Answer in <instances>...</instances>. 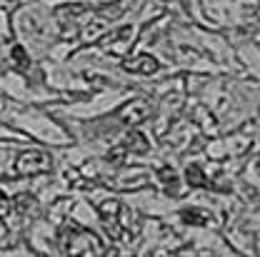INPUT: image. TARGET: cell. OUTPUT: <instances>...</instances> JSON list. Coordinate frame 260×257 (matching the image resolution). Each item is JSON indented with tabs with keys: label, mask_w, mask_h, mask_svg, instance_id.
I'll use <instances>...</instances> for the list:
<instances>
[{
	"label": "cell",
	"mask_w": 260,
	"mask_h": 257,
	"mask_svg": "<svg viewBox=\"0 0 260 257\" xmlns=\"http://www.w3.org/2000/svg\"><path fill=\"white\" fill-rule=\"evenodd\" d=\"M58 242H60L63 255L98 257V255H105V252H108V250L103 247V242H100V237H98L95 232H90L88 227L75 225V223H68V225L60 227Z\"/></svg>",
	"instance_id": "1"
},
{
	"label": "cell",
	"mask_w": 260,
	"mask_h": 257,
	"mask_svg": "<svg viewBox=\"0 0 260 257\" xmlns=\"http://www.w3.org/2000/svg\"><path fill=\"white\" fill-rule=\"evenodd\" d=\"M98 212H100V220H103V225L108 230V235H110V240H115V242H125L130 237V210L120 202V200H103L100 205H98Z\"/></svg>",
	"instance_id": "2"
},
{
	"label": "cell",
	"mask_w": 260,
	"mask_h": 257,
	"mask_svg": "<svg viewBox=\"0 0 260 257\" xmlns=\"http://www.w3.org/2000/svg\"><path fill=\"white\" fill-rule=\"evenodd\" d=\"M15 175L20 177H35V175H45L53 170V160L48 153L43 150H28V153H20L18 160H15Z\"/></svg>",
	"instance_id": "3"
},
{
	"label": "cell",
	"mask_w": 260,
	"mask_h": 257,
	"mask_svg": "<svg viewBox=\"0 0 260 257\" xmlns=\"http://www.w3.org/2000/svg\"><path fill=\"white\" fill-rule=\"evenodd\" d=\"M135 35H138V28H135V25H123V28H118V30L103 35V48H105L110 55L125 58L130 53V48L135 45Z\"/></svg>",
	"instance_id": "4"
},
{
	"label": "cell",
	"mask_w": 260,
	"mask_h": 257,
	"mask_svg": "<svg viewBox=\"0 0 260 257\" xmlns=\"http://www.w3.org/2000/svg\"><path fill=\"white\" fill-rule=\"evenodd\" d=\"M88 10V5L83 3H70V5H60L55 8V18L60 23V30H63L65 40H73L78 38V30H80V15Z\"/></svg>",
	"instance_id": "5"
},
{
	"label": "cell",
	"mask_w": 260,
	"mask_h": 257,
	"mask_svg": "<svg viewBox=\"0 0 260 257\" xmlns=\"http://www.w3.org/2000/svg\"><path fill=\"white\" fill-rule=\"evenodd\" d=\"M150 113H153V107L145 102V100H130L125 105H120L118 110H115V120L118 123H123V125H140L143 120H148L150 118Z\"/></svg>",
	"instance_id": "6"
},
{
	"label": "cell",
	"mask_w": 260,
	"mask_h": 257,
	"mask_svg": "<svg viewBox=\"0 0 260 257\" xmlns=\"http://www.w3.org/2000/svg\"><path fill=\"white\" fill-rule=\"evenodd\" d=\"M123 67L128 70V72H135V75H153V72H158L160 70V63L153 58V55H138V58H133V60H125Z\"/></svg>",
	"instance_id": "7"
},
{
	"label": "cell",
	"mask_w": 260,
	"mask_h": 257,
	"mask_svg": "<svg viewBox=\"0 0 260 257\" xmlns=\"http://www.w3.org/2000/svg\"><path fill=\"white\" fill-rule=\"evenodd\" d=\"M120 148H123L125 153H138V155H145V153L150 150V142L145 140V135H140V132H130L128 137L120 142Z\"/></svg>",
	"instance_id": "8"
},
{
	"label": "cell",
	"mask_w": 260,
	"mask_h": 257,
	"mask_svg": "<svg viewBox=\"0 0 260 257\" xmlns=\"http://www.w3.org/2000/svg\"><path fill=\"white\" fill-rule=\"evenodd\" d=\"M13 207L23 215V217H28V215H38V200L32 197V195H18L15 197V202H13Z\"/></svg>",
	"instance_id": "9"
},
{
	"label": "cell",
	"mask_w": 260,
	"mask_h": 257,
	"mask_svg": "<svg viewBox=\"0 0 260 257\" xmlns=\"http://www.w3.org/2000/svg\"><path fill=\"white\" fill-rule=\"evenodd\" d=\"M185 177H188V182H190L193 188H208V185H210L208 177H205V172H203V167H200L198 162H190V165H188Z\"/></svg>",
	"instance_id": "10"
},
{
	"label": "cell",
	"mask_w": 260,
	"mask_h": 257,
	"mask_svg": "<svg viewBox=\"0 0 260 257\" xmlns=\"http://www.w3.org/2000/svg\"><path fill=\"white\" fill-rule=\"evenodd\" d=\"M180 217L188 223V225H208V223H213V217L205 212V210H183L180 212Z\"/></svg>",
	"instance_id": "11"
},
{
	"label": "cell",
	"mask_w": 260,
	"mask_h": 257,
	"mask_svg": "<svg viewBox=\"0 0 260 257\" xmlns=\"http://www.w3.org/2000/svg\"><path fill=\"white\" fill-rule=\"evenodd\" d=\"M160 180H162V188L168 195H178V172L170 170V167H162L160 170Z\"/></svg>",
	"instance_id": "12"
},
{
	"label": "cell",
	"mask_w": 260,
	"mask_h": 257,
	"mask_svg": "<svg viewBox=\"0 0 260 257\" xmlns=\"http://www.w3.org/2000/svg\"><path fill=\"white\" fill-rule=\"evenodd\" d=\"M10 55H13V60H15L18 67H28V63H30V58H28V53L23 50V45H15V48L10 50Z\"/></svg>",
	"instance_id": "13"
},
{
	"label": "cell",
	"mask_w": 260,
	"mask_h": 257,
	"mask_svg": "<svg viewBox=\"0 0 260 257\" xmlns=\"http://www.w3.org/2000/svg\"><path fill=\"white\" fill-rule=\"evenodd\" d=\"M8 212H10V200H8V197L3 195V190H0V217L8 215Z\"/></svg>",
	"instance_id": "14"
},
{
	"label": "cell",
	"mask_w": 260,
	"mask_h": 257,
	"mask_svg": "<svg viewBox=\"0 0 260 257\" xmlns=\"http://www.w3.org/2000/svg\"><path fill=\"white\" fill-rule=\"evenodd\" d=\"M8 235H10V232H8V225H5V223L0 220V245H3V242L8 240Z\"/></svg>",
	"instance_id": "15"
}]
</instances>
